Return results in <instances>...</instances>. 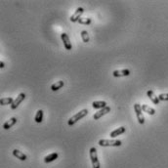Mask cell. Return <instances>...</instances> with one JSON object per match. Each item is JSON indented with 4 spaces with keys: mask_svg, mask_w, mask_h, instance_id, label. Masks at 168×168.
<instances>
[{
    "mask_svg": "<svg viewBox=\"0 0 168 168\" xmlns=\"http://www.w3.org/2000/svg\"><path fill=\"white\" fill-rule=\"evenodd\" d=\"M87 114H88V110L84 109V110H82L79 111V113H77L76 114H74L73 116H72V117L68 119V124L69 126H72V125L75 124L78 120H80L81 118L85 117V116H86Z\"/></svg>",
    "mask_w": 168,
    "mask_h": 168,
    "instance_id": "obj_1",
    "label": "cell"
},
{
    "mask_svg": "<svg viewBox=\"0 0 168 168\" xmlns=\"http://www.w3.org/2000/svg\"><path fill=\"white\" fill-rule=\"evenodd\" d=\"M99 145L101 147H120L122 142L120 140H107L102 139L99 141Z\"/></svg>",
    "mask_w": 168,
    "mask_h": 168,
    "instance_id": "obj_2",
    "label": "cell"
},
{
    "mask_svg": "<svg viewBox=\"0 0 168 168\" xmlns=\"http://www.w3.org/2000/svg\"><path fill=\"white\" fill-rule=\"evenodd\" d=\"M89 155L91 158V162H92V167L93 168H100V161L98 159V155H97V150L95 147H92L89 151Z\"/></svg>",
    "mask_w": 168,
    "mask_h": 168,
    "instance_id": "obj_3",
    "label": "cell"
},
{
    "mask_svg": "<svg viewBox=\"0 0 168 168\" xmlns=\"http://www.w3.org/2000/svg\"><path fill=\"white\" fill-rule=\"evenodd\" d=\"M134 110H135V113H136V116H137V119H138V122L140 124H144L145 123V117L143 115V110H142V106L140 104H135L134 105Z\"/></svg>",
    "mask_w": 168,
    "mask_h": 168,
    "instance_id": "obj_4",
    "label": "cell"
},
{
    "mask_svg": "<svg viewBox=\"0 0 168 168\" xmlns=\"http://www.w3.org/2000/svg\"><path fill=\"white\" fill-rule=\"evenodd\" d=\"M83 13H84V9L82 7H78L75 12H74L72 15L71 16V18H69V20H71V22L72 23H76L78 22L79 19L81 18V16L83 15Z\"/></svg>",
    "mask_w": 168,
    "mask_h": 168,
    "instance_id": "obj_5",
    "label": "cell"
},
{
    "mask_svg": "<svg viewBox=\"0 0 168 168\" xmlns=\"http://www.w3.org/2000/svg\"><path fill=\"white\" fill-rule=\"evenodd\" d=\"M26 94L25 93H20V94L18 95V97L16 98L15 100H14V102H13V104L11 105V109L12 110H16L19 106H20V104L21 103L24 101L25 99H26Z\"/></svg>",
    "mask_w": 168,
    "mask_h": 168,
    "instance_id": "obj_6",
    "label": "cell"
},
{
    "mask_svg": "<svg viewBox=\"0 0 168 168\" xmlns=\"http://www.w3.org/2000/svg\"><path fill=\"white\" fill-rule=\"evenodd\" d=\"M61 38H62V40H63V42H64L65 48H66L67 50H72V45L71 40H69L68 35L67 33H65V32H63V33L61 34Z\"/></svg>",
    "mask_w": 168,
    "mask_h": 168,
    "instance_id": "obj_7",
    "label": "cell"
},
{
    "mask_svg": "<svg viewBox=\"0 0 168 168\" xmlns=\"http://www.w3.org/2000/svg\"><path fill=\"white\" fill-rule=\"evenodd\" d=\"M110 111V107H108L107 106L106 108H104V109H101L99 111H97V113L93 115V118H94L95 120H98V119H100L102 116H104V115H106L107 114H109Z\"/></svg>",
    "mask_w": 168,
    "mask_h": 168,
    "instance_id": "obj_8",
    "label": "cell"
},
{
    "mask_svg": "<svg viewBox=\"0 0 168 168\" xmlns=\"http://www.w3.org/2000/svg\"><path fill=\"white\" fill-rule=\"evenodd\" d=\"M130 74V71L127 68L125 69H119V71H114L113 72V75L114 77H123V76H128Z\"/></svg>",
    "mask_w": 168,
    "mask_h": 168,
    "instance_id": "obj_9",
    "label": "cell"
},
{
    "mask_svg": "<svg viewBox=\"0 0 168 168\" xmlns=\"http://www.w3.org/2000/svg\"><path fill=\"white\" fill-rule=\"evenodd\" d=\"M147 95L149 97V99H150L155 105H158V104H159V99H158V97L155 94V92H153V91L149 90L147 92Z\"/></svg>",
    "mask_w": 168,
    "mask_h": 168,
    "instance_id": "obj_10",
    "label": "cell"
},
{
    "mask_svg": "<svg viewBox=\"0 0 168 168\" xmlns=\"http://www.w3.org/2000/svg\"><path fill=\"white\" fill-rule=\"evenodd\" d=\"M13 156H15V157H17L18 159L22 160V161H25V160H26V158H27V156L25 155L24 152H22L21 151L17 150V149H15V150L13 151Z\"/></svg>",
    "mask_w": 168,
    "mask_h": 168,
    "instance_id": "obj_11",
    "label": "cell"
},
{
    "mask_svg": "<svg viewBox=\"0 0 168 168\" xmlns=\"http://www.w3.org/2000/svg\"><path fill=\"white\" fill-rule=\"evenodd\" d=\"M125 131H126V128L124 127V126H121V127H119V128H117V129L114 130L113 132H110V136L111 138H115V137L119 136V135L123 134Z\"/></svg>",
    "mask_w": 168,
    "mask_h": 168,
    "instance_id": "obj_12",
    "label": "cell"
},
{
    "mask_svg": "<svg viewBox=\"0 0 168 168\" xmlns=\"http://www.w3.org/2000/svg\"><path fill=\"white\" fill-rule=\"evenodd\" d=\"M17 123V118L16 117H11L9 120H7L5 123L3 124V129L8 130L9 128H11L12 126H14Z\"/></svg>",
    "mask_w": 168,
    "mask_h": 168,
    "instance_id": "obj_13",
    "label": "cell"
},
{
    "mask_svg": "<svg viewBox=\"0 0 168 168\" xmlns=\"http://www.w3.org/2000/svg\"><path fill=\"white\" fill-rule=\"evenodd\" d=\"M59 155L58 152H53V153H50V155L46 156L44 157V162L45 163H50V162H53L54 160H56L58 158Z\"/></svg>",
    "mask_w": 168,
    "mask_h": 168,
    "instance_id": "obj_14",
    "label": "cell"
},
{
    "mask_svg": "<svg viewBox=\"0 0 168 168\" xmlns=\"http://www.w3.org/2000/svg\"><path fill=\"white\" fill-rule=\"evenodd\" d=\"M93 109H104L107 107V103L105 101H96L92 103Z\"/></svg>",
    "mask_w": 168,
    "mask_h": 168,
    "instance_id": "obj_15",
    "label": "cell"
},
{
    "mask_svg": "<svg viewBox=\"0 0 168 168\" xmlns=\"http://www.w3.org/2000/svg\"><path fill=\"white\" fill-rule=\"evenodd\" d=\"M142 110H143L144 113H147L150 115H155V114H156L155 109L151 108V107H149L148 105H142Z\"/></svg>",
    "mask_w": 168,
    "mask_h": 168,
    "instance_id": "obj_16",
    "label": "cell"
},
{
    "mask_svg": "<svg viewBox=\"0 0 168 168\" xmlns=\"http://www.w3.org/2000/svg\"><path fill=\"white\" fill-rule=\"evenodd\" d=\"M34 120L36 123H41L42 120H43V110H38L36 111V114L34 116Z\"/></svg>",
    "mask_w": 168,
    "mask_h": 168,
    "instance_id": "obj_17",
    "label": "cell"
},
{
    "mask_svg": "<svg viewBox=\"0 0 168 168\" xmlns=\"http://www.w3.org/2000/svg\"><path fill=\"white\" fill-rule=\"evenodd\" d=\"M64 81H62V80H60V81H57L56 83H54V84H52L51 85V90L52 91H58L59 89H61L63 86H64Z\"/></svg>",
    "mask_w": 168,
    "mask_h": 168,
    "instance_id": "obj_18",
    "label": "cell"
},
{
    "mask_svg": "<svg viewBox=\"0 0 168 168\" xmlns=\"http://www.w3.org/2000/svg\"><path fill=\"white\" fill-rule=\"evenodd\" d=\"M14 102V99L11 97H8V98H2L0 100V104L1 106H7V105H12Z\"/></svg>",
    "mask_w": 168,
    "mask_h": 168,
    "instance_id": "obj_19",
    "label": "cell"
},
{
    "mask_svg": "<svg viewBox=\"0 0 168 168\" xmlns=\"http://www.w3.org/2000/svg\"><path fill=\"white\" fill-rule=\"evenodd\" d=\"M80 35H81V38H82L83 42H85V43H88V42H89L90 38H89V34H88L87 30H82L80 32Z\"/></svg>",
    "mask_w": 168,
    "mask_h": 168,
    "instance_id": "obj_20",
    "label": "cell"
},
{
    "mask_svg": "<svg viewBox=\"0 0 168 168\" xmlns=\"http://www.w3.org/2000/svg\"><path fill=\"white\" fill-rule=\"evenodd\" d=\"M91 19L90 18H80V19H79V20H78V23H79V24H80V25H90L91 24Z\"/></svg>",
    "mask_w": 168,
    "mask_h": 168,
    "instance_id": "obj_21",
    "label": "cell"
},
{
    "mask_svg": "<svg viewBox=\"0 0 168 168\" xmlns=\"http://www.w3.org/2000/svg\"><path fill=\"white\" fill-rule=\"evenodd\" d=\"M158 99H159V101H168V93H162V94H159Z\"/></svg>",
    "mask_w": 168,
    "mask_h": 168,
    "instance_id": "obj_22",
    "label": "cell"
},
{
    "mask_svg": "<svg viewBox=\"0 0 168 168\" xmlns=\"http://www.w3.org/2000/svg\"><path fill=\"white\" fill-rule=\"evenodd\" d=\"M4 67H5V66H4V63H3V62H0V68H3Z\"/></svg>",
    "mask_w": 168,
    "mask_h": 168,
    "instance_id": "obj_23",
    "label": "cell"
}]
</instances>
